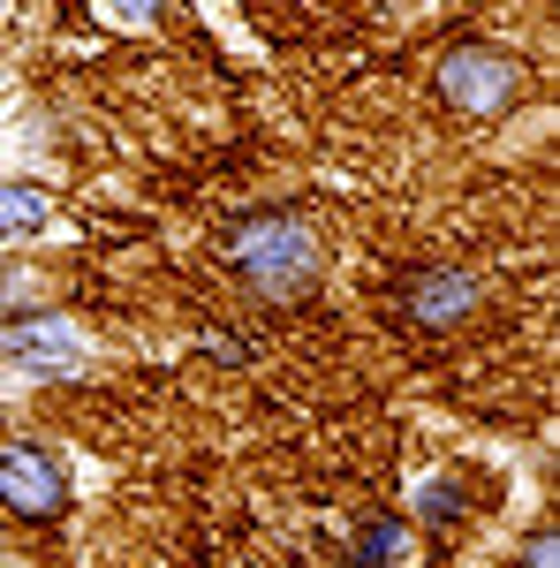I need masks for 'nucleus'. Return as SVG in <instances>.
Returning <instances> with one entry per match:
<instances>
[{
    "instance_id": "obj_1",
    "label": "nucleus",
    "mask_w": 560,
    "mask_h": 568,
    "mask_svg": "<svg viewBox=\"0 0 560 568\" xmlns=\"http://www.w3.org/2000/svg\"><path fill=\"white\" fill-rule=\"evenodd\" d=\"M0 500L23 508V516L61 508V478H53V463H39L31 447H8V455H0Z\"/></svg>"
},
{
    "instance_id": "obj_2",
    "label": "nucleus",
    "mask_w": 560,
    "mask_h": 568,
    "mask_svg": "<svg viewBox=\"0 0 560 568\" xmlns=\"http://www.w3.org/2000/svg\"><path fill=\"white\" fill-rule=\"evenodd\" d=\"M508 84H516V69L508 61H492V53H462V61H447V91L462 99V106H508Z\"/></svg>"
},
{
    "instance_id": "obj_3",
    "label": "nucleus",
    "mask_w": 560,
    "mask_h": 568,
    "mask_svg": "<svg viewBox=\"0 0 560 568\" xmlns=\"http://www.w3.org/2000/svg\"><path fill=\"white\" fill-rule=\"evenodd\" d=\"M152 16H160V0H122V23H130V31H144Z\"/></svg>"
},
{
    "instance_id": "obj_4",
    "label": "nucleus",
    "mask_w": 560,
    "mask_h": 568,
    "mask_svg": "<svg viewBox=\"0 0 560 568\" xmlns=\"http://www.w3.org/2000/svg\"><path fill=\"white\" fill-rule=\"evenodd\" d=\"M530 568H553V538H538V546H530Z\"/></svg>"
}]
</instances>
